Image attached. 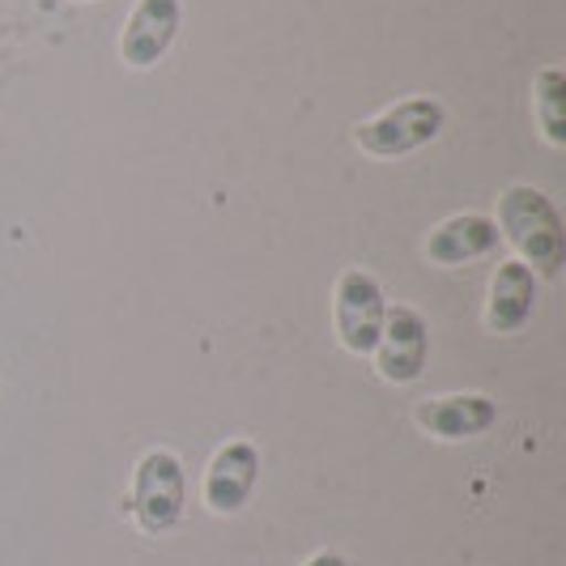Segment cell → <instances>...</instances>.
<instances>
[{
	"label": "cell",
	"mask_w": 566,
	"mask_h": 566,
	"mask_svg": "<svg viewBox=\"0 0 566 566\" xmlns=\"http://www.w3.org/2000/svg\"><path fill=\"white\" fill-rule=\"evenodd\" d=\"M499 234L515 248V260L537 277H558L566 264V227L558 205L533 184H511L499 197Z\"/></svg>",
	"instance_id": "6da1fadb"
},
{
	"label": "cell",
	"mask_w": 566,
	"mask_h": 566,
	"mask_svg": "<svg viewBox=\"0 0 566 566\" xmlns=\"http://www.w3.org/2000/svg\"><path fill=\"white\" fill-rule=\"evenodd\" d=\"M184 503H188L184 460L170 448L145 452L133 469V494H128V511H133L137 528L149 537H163L184 520Z\"/></svg>",
	"instance_id": "7a4b0ae2"
},
{
	"label": "cell",
	"mask_w": 566,
	"mask_h": 566,
	"mask_svg": "<svg viewBox=\"0 0 566 566\" xmlns=\"http://www.w3.org/2000/svg\"><path fill=\"white\" fill-rule=\"evenodd\" d=\"M448 124V112L439 98H400L375 119L354 124V145L370 158H400L430 145Z\"/></svg>",
	"instance_id": "3957f363"
},
{
	"label": "cell",
	"mask_w": 566,
	"mask_h": 566,
	"mask_svg": "<svg viewBox=\"0 0 566 566\" xmlns=\"http://www.w3.org/2000/svg\"><path fill=\"white\" fill-rule=\"evenodd\" d=\"M384 312H388L384 285L375 282L367 269H345L333 285V328H337L340 345L358 358H370L379 345Z\"/></svg>",
	"instance_id": "277c9868"
},
{
	"label": "cell",
	"mask_w": 566,
	"mask_h": 566,
	"mask_svg": "<svg viewBox=\"0 0 566 566\" xmlns=\"http://www.w3.org/2000/svg\"><path fill=\"white\" fill-rule=\"evenodd\" d=\"M426 354H430V328H426L422 312L413 307H388L384 312V328H379V345H375V367L388 384H413L426 370Z\"/></svg>",
	"instance_id": "5b68a950"
},
{
	"label": "cell",
	"mask_w": 566,
	"mask_h": 566,
	"mask_svg": "<svg viewBox=\"0 0 566 566\" xmlns=\"http://www.w3.org/2000/svg\"><path fill=\"white\" fill-rule=\"evenodd\" d=\"M255 482H260V448L248 439H234V443L213 452L209 469H205L200 499L213 515H239L252 503Z\"/></svg>",
	"instance_id": "8992f818"
},
{
	"label": "cell",
	"mask_w": 566,
	"mask_h": 566,
	"mask_svg": "<svg viewBox=\"0 0 566 566\" xmlns=\"http://www.w3.org/2000/svg\"><path fill=\"white\" fill-rule=\"evenodd\" d=\"M184 27V0H137L124 34H119V56L128 69H154L170 52L175 34Z\"/></svg>",
	"instance_id": "52a82bcc"
},
{
	"label": "cell",
	"mask_w": 566,
	"mask_h": 566,
	"mask_svg": "<svg viewBox=\"0 0 566 566\" xmlns=\"http://www.w3.org/2000/svg\"><path fill=\"white\" fill-rule=\"evenodd\" d=\"M537 312V273L520 260H503L490 277V298H485V328L511 337L520 333Z\"/></svg>",
	"instance_id": "ba28073f"
},
{
	"label": "cell",
	"mask_w": 566,
	"mask_h": 566,
	"mask_svg": "<svg viewBox=\"0 0 566 566\" xmlns=\"http://www.w3.org/2000/svg\"><path fill=\"white\" fill-rule=\"evenodd\" d=\"M418 426L426 434L460 443V439H482L490 426L499 422V405L482 392H455V397H434L418 405Z\"/></svg>",
	"instance_id": "9c48e42d"
},
{
	"label": "cell",
	"mask_w": 566,
	"mask_h": 566,
	"mask_svg": "<svg viewBox=\"0 0 566 566\" xmlns=\"http://www.w3.org/2000/svg\"><path fill=\"white\" fill-rule=\"evenodd\" d=\"M499 243H503V234L494 227V218H485V213H455L448 222H439V227L430 230V239H426V255H430V264H473V260H485V255L499 252Z\"/></svg>",
	"instance_id": "30bf717a"
},
{
	"label": "cell",
	"mask_w": 566,
	"mask_h": 566,
	"mask_svg": "<svg viewBox=\"0 0 566 566\" xmlns=\"http://www.w3.org/2000/svg\"><path fill=\"white\" fill-rule=\"evenodd\" d=\"M533 107H537L541 133L549 145H566V69L545 64L533 82Z\"/></svg>",
	"instance_id": "8fae6325"
},
{
	"label": "cell",
	"mask_w": 566,
	"mask_h": 566,
	"mask_svg": "<svg viewBox=\"0 0 566 566\" xmlns=\"http://www.w3.org/2000/svg\"><path fill=\"white\" fill-rule=\"evenodd\" d=\"M307 566H349V563H345L340 554H315V558Z\"/></svg>",
	"instance_id": "7c38bea8"
}]
</instances>
